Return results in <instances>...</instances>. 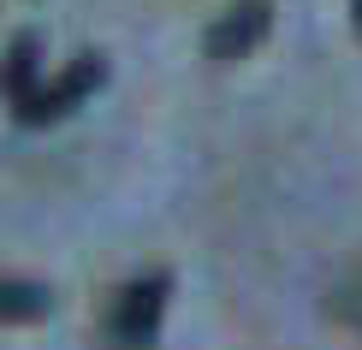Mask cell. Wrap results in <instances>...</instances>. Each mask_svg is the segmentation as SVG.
Segmentation results:
<instances>
[{
    "instance_id": "cell-7",
    "label": "cell",
    "mask_w": 362,
    "mask_h": 350,
    "mask_svg": "<svg viewBox=\"0 0 362 350\" xmlns=\"http://www.w3.org/2000/svg\"><path fill=\"white\" fill-rule=\"evenodd\" d=\"M351 24H356V36H362V0H351Z\"/></svg>"
},
{
    "instance_id": "cell-5",
    "label": "cell",
    "mask_w": 362,
    "mask_h": 350,
    "mask_svg": "<svg viewBox=\"0 0 362 350\" xmlns=\"http://www.w3.org/2000/svg\"><path fill=\"white\" fill-rule=\"evenodd\" d=\"M54 309V291L36 279H0V321H42Z\"/></svg>"
},
{
    "instance_id": "cell-1",
    "label": "cell",
    "mask_w": 362,
    "mask_h": 350,
    "mask_svg": "<svg viewBox=\"0 0 362 350\" xmlns=\"http://www.w3.org/2000/svg\"><path fill=\"white\" fill-rule=\"evenodd\" d=\"M167 297H173V273H143V279H131L125 291L113 297V344L119 350H148L160 332V315H167Z\"/></svg>"
},
{
    "instance_id": "cell-3",
    "label": "cell",
    "mask_w": 362,
    "mask_h": 350,
    "mask_svg": "<svg viewBox=\"0 0 362 350\" xmlns=\"http://www.w3.org/2000/svg\"><path fill=\"white\" fill-rule=\"evenodd\" d=\"M274 24V0H232L214 24H208V59H244Z\"/></svg>"
},
{
    "instance_id": "cell-4",
    "label": "cell",
    "mask_w": 362,
    "mask_h": 350,
    "mask_svg": "<svg viewBox=\"0 0 362 350\" xmlns=\"http://www.w3.org/2000/svg\"><path fill=\"white\" fill-rule=\"evenodd\" d=\"M42 36L36 30H18V36L6 42V54H0V95L12 101V107H24L30 95L42 89Z\"/></svg>"
},
{
    "instance_id": "cell-2",
    "label": "cell",
    "mask_w": 362,
    "mask_h": 350,
    "mask_svg": "<svg viewBox=\"0 0 362 350\" xmlns=\"http://www.w3.org/2000/svg\"><path fill=\"white\" fill-rule=\"evenodd\" d=\"M101 78H107V59H101V54H78L54 83H42L36 95H30L24 107H12V113H18L24 125H48V119H66L83 95H95V89H101Z\"/></svg>"
},
{
    "instance_id": "cell-6",
    "label": "cell",
    "mask_w": 362,
    "mask_h": 350,
    "mask_svg": "<svg viewBox=\"0 0 362 350\" xmlns=\"http://www.w3.org/2000/svg\"><path fill=\"white\" fill-rule=\"evenodd\" d=\"M333 315L344 327H356L362 332V273H351V279H339L333 285Z\"/></svg>"
}]
</instances>
